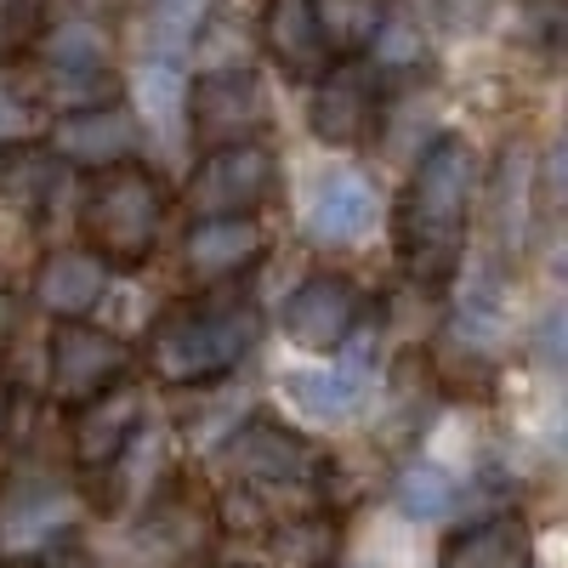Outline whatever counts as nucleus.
I'll return each mask as SVG.
<instances>
[{
    "label": "nucleus",
    "instance_id": "nucleus-1",
    "mask_svg": "<svg viewBox=\"0 0 568 568\" xmlns=\"http://www.w3.org/2000/svg\"><path fill=\"white\" fill-rule=\"evenodd\" d=\"M471 200H478V154L460 131H438L420 149L393 216L398 262L426 291H438L460 273L471 240Z\"/></svg>",
    "mask_w": 568,
    "mask_h": 568
},
{
    "label": "nucleus",
    "instance_id": "nucleus-2",
    "mask_svg": "<svg viewBox=\"0 0 568 568\" xmlns=\"http://www.w3.org/2000/svg\"><path fill=\"white\" fill-rule=\"evenodd\" d=\"M227 291H211L216 302L171 307L149 329V369L165 387H211L240 369L245 353L256 347V307Z\"/></svg>",
    "mask_w": 568,
    "mask_h": 568
},
{
    "label": "nucleus",
    "instance_id": "nucleus-3",
    "mask_svg": "<svg viewBox=\"0 0 568 568\" xmlns=\"http://www.w3.org/2000/svg\"><path fill=\"white\" fill-rule=\"evenodd\" d=\"M80 227H85V251L103 267H142L154 262L160 233H165V187L142 171L136 160L109 165L91 176L85 205H80Z\"/></svg>",
    "mask_w": 568,
    "mask_h": 568
},
{
    "label": "nucleus",
    "instance_id": "nucleus-4",
    "mask_svg": "<svg viewBox=\"0 0 568 568\" xmlns=\"http://www.w3.org/2000/svg\"><path fill=\"white\" fill-rule=\"evenodd\" d=\"M182 120L194 125L200 149H227V142H262L267 125V91L251 63H216L182 91Z\"/></svg>",
    "mask_w": 568,
    "mask_h": 568
},
{
    "label": "nucleus",
    "instance_id": "nucleus-5",
    "mask_svg": "<svg viewBox=\"0 0 568 568\" xmlns=\"http://www.w3.org/2000/svg\"><path fill=\"white\" fill-rule=\"evenodd\" d=\"M125 364H131V353L114 329L91 324V318H58L52 324V342H45V387H52V398L63 409L125 382Z\"/></svg>",
    "mask_w": 568,
    "mask_h": 568
},
{
    "label": "nucleus",
    "instance_id": "nucleus-6",
    "mask_svg": "<svg viewBox=\"0 0 568 568\" xmlns=\"http://www.w3.org/2000/svg\"><path fill=\"white\" fill-rule=\"evenodd\" d=\"M278 187V160L267 142H227L205 149L200 171L187 176V211L200 216H256Z\"/></svg>",
    "mask_w": 568,
    "mask_h": 568
},
{
    "label": "nucleus",
    "instance_id": "nucleus-7",
    "mask_svg": "<svg viewBox=\"0 0 568 568\" xmlns=\"http://www.w3.org/2000/svg\"><path fill=\"white\" fill-rule=\"evenodd\" d=\"M387 80L375 74L364 58H342L313 80V103H307V125L329 149H364L382 131V109H387Z\"/></svg>",
    "mask_w": 568,
    "mask_h": 568
},
{
    "label": "nucleus",
    "instance_id": "nucleus-8",
    "mask_svg": "<svg viewBox=\"0 0 568 568\" xmlns=\"http://www.w3.org/2000/svg\"><path fill=\"white\" fill-rule=\"evenodd\" d=\"M227 466L240 471V484H267V489H313L324 484L329 460L296 433V426H284L273 415H251L245 426H233L227 438Z\"/></svg>",
    "mask_w": 568,
    "mask_h": 568
},
{
    "label": "nucleus",
    "instance_id": "nucleus-9",
    "mask_svg": "<svg viewBox=\"0 0 568 568\" xmlns=\"http://www.w3.org/2000/svg\"><path fill=\"white\" fill-rule=\"evenodd\" d=\"M278 324L296 353H342L364 324V296L342 273H307L278 307Z\"/></svg>",
    "mask_w": 568,
    "mask_h": 568
},
{
    "label": "nucleus",
    "instance_id": "nucleus-10",
    "mask_svg": "<svg viewBox=\"0 0 568 568\" xmlns=\"http://www.w3.org/2000/svg\"><path fill=\"white\" fill-rule=\"evenodd\" d=\"M267 240H262V222L256 216H200L182 240V262L187 278L205 284V291H227L240 284L256 262H262Z\"/></svg>",
    "mask_w": 568,
    "mask_h": 568
},
{
    "label": "nucleus",
    "instance_id": "nucleus-11",
    "mask_svg": "<svg viewBox=\"0 0 568 568\" xmlns=\"http://www.w3.org/2000/svg\"><path fill=\"white\" fill-rule=\"evenodd\" d=\"M136 433H142V398L125 382H114L109 393L69 409V460L91 478V471L114 466Z\"/></svg>",
    "mask_w": 568,
    "mask_h": 568
},
{
    "label": "nucleus",
    "instance_id": "nucleus-12",
    "mask_svg": "<svg viewBox=\"0 0 568 568\" xmlns=\"http://www.w3.org/2000/svg\"><path fill=\"white\" fill-rule=\"evenodd\" d=\"M136 120L120 109V103H103V109H74V114H63L58 125H52V149L63 165H74V171H109V165H125L131 154H136Z\"/></svg>",
    "mask_w": 568,
    "mask_h": 568
},
{
    "label": "nucleus",
    "instance_id": "nucleus-13",
    "mask_svg": "<svg viewBox=\"0 0 568 568\" xmlns=\"http://www.w3.org/2000/svg\"><path fill=\"white\" fill-rule=\"evenodd\" d=\"M382 216V200L358 171H324L307 194V233L318 245H358Z\"/></svg>",
    "mask_w": 568,
    "mask_h": 568
},
{
    "label": "nucleus",
    "instance_id": "nucleus-14",
    "mask_svg": "<svg viewBox=\"0 0 568 568\" xmlns=\"http://www.w3.org/2000/svg\"><path fill=\"white\" fill-rule=\"evenodd\" d=\"M438 568H535V529L524 511L478 517L444 540Z\"/></svg>",
    "mask_w": 568,
    "mask_h": 568
},
{
    "label": "nucleus",
    "instance_id": "nucleus-15",
    "mask_svg": "<svg viewBox=\"0 0 568 568\" xmlns=\"http://www.w3.org/2000/svg\"><path fill=\"white\" fill-rule=\"evenodd\" d=\"M256 34L267 45V58L291 80H302V85H313L329 63H336L329 45H324V34H318V23H313V0H267Z\"/></svg>",
    "mask_w": 568,
    "mask_h": 568
},
{
    "label": "nucleus",
    "instance_id": "nucleus-16",
    "mask_svg": "<svg viewBox=\"0 0 568 568\" xmlns=\"http://www.w3.org/2000/svg\"><path fill=\"white\" fill-rule=\"evenodd\" d=\"M103 291H109V267L85 245L80 251H52L40 262V278H34V302L52 318H85L103 302Z\"/></svg>",
    "mask_w": 568,
    "mask_h": 568
},
{
    "label": "nucleus",
    "instance_id": "nucleus-17",
    "mask_svg": "<svg viewBox=\"0 0 568 568\" xmlns=\"http://www.w3.org/2000/svg\"><path fill=\"white\" fill-rule=\"evenodd\" d=\"M284 398L313 420H353L369 398V382L358 364H324V369H291L284 375Z\"/></svg>",
    "mask_w": 568,
    "mask_h": 568
},
{
    "label": "nucleus",
    "instance_id": "nucleus-18",
    "mask_svg": "<svg viewBox=\"0 0 568 568\" xmlns=\"http://www.w3.org/2000/svg\"><path fill=\"white\" fill-rule=\"evenodd\" d=\"M63 171H69V165L45 149V142L7 149V160H0V205H7L12 216L40 222V211L52 205V194L63 187Z\"/></svg>",
    "mask_w": 568,
    "mask_h": 568
},
{
    "label": "nucleus",
    "instance_id": "nucleus-19",
    "mask_svg": "<svg viewBox=\"0 0 568 568\" xmlns=\"http://www.w3.org/2000/svg\"><path fill=\"white\" fill-rule=\"evenodd\" d=\"M455 500H460L455 471L438 466L433 455H415L393 471V506L409 517V524H433V517H444Z\"/></svg>",
    "mask_w": 568,
    "mask_h": 568
},
{
    "label": "nucleus",
    "instance_id": "nucleus-20",
    "mask_svg": "<svg viewBox=\"0 0 568 568\" xmlns=\"http://www.w3.org/2000/svg\"><path fill=\"white\" fill-rule=\"evenodd\" d=\"M393 12V0H313V23L329 45V58H364V45L375 40L382 18Z\"/></svg>",
    "mask_w": 568,
    "mask_h": 568
},
{
    "label": "nucleus",
    "instance_id": "nucleus-21",
    "mask_svg": "<svg viewBox=\"0 0 568 568\" xmlns=\"http://www.w3.org/2000/svg\"><path fill=\"white\" fill-rule=\"evenodd\" d=\"M69 535V500L63 489H23V500H12L7 511H0V546H45Z\"/></svg>",
    "mask_w": 568,
    "mask_h": 568
},
{
    "label": "nucleus",
    "instance_id": "nucleus-22",
    "mask_svg": "<svg viewBox=\"0 0 568 568\" xmlns=\"http://www.w3.org/2000/svg\"><path fill=\"white\" fill-rule=\"evenodd\" d=\"M426 58H433V45H426V34H420L415 12L393 0V12L382 18L375 40L364 45V63H369L375 74H382V80H393V74H415V69H426Z\"/></svg>",
    "mask_w": 568,
    "mask_h": 568
},
{
    "label": "nucleus",
    "instance_id": "nucleus-23",
    "mask_svg": "<svg viewBox=\"0 0 568 568\" xmlns=\"http://www.w3.org/2000/svg\"><path fill=\"white\" fill-rule=\"evenodd\" d=\"M273 540V557L284 568H336V551H342V524L329 511H307L284 529H267Z\"/></svg>",
    "mask_w": 568,
    "mask_h": 568
},
{
    "label": "nucleus",
    "instance_id": "nucleus-24",
    "mask_svg": "<svg viewBox=\"0 0 568 568\" xmlns=\"http://www.w3.org/2000/svg\"><path fill=\"white\" fill-rule=\"evenodd\" d=\"M45 131V98L40 85H29L18 69L0 63V154L23 149V142H40Z\"/></svg>",
    "mask_w": 568,
    "mask_h": 568
},
{
    "label": "nucleus",
    "instance_id": "nucleus-25",
    "mask_svg": "<svg viewBox=\"0 0 568 568\" xmlns=\"http://www.w3.org/2000/svg\"><path fill=\"white\" fill-rule=\"evenodd\" d=\"M34 45H40V63L45 69H109V34L98 23H85V18L52 23Z\"/></svg>",
    "mask_w": 568,
    "mask_h": 568
},
{
    "label": "nucleus",
    "instance_id": "nucleus-26",
    "mask_svg": "<svg viewBox=\"0 0 568 568\" xmlns=\"http://www.w3.org/2000/svg\"><path fill=\"white\" fill-rule=\"evenodd\" d=\"M40 98H52L63 114H74V109H103V103L120 98L114 63H109V69H45Z\"/></svg>",
    "mask_w": 568,
    "mask_h": 568
},
{
    "label": "nucleus",
    "instance_id": "nucleus-27",
    "mask_svg": "<svg viewBox=\"0 0 568 568\" xmlns=\"http://www.w3.org/2000/svg\"><path fill=\"white\" fill-rule=\"evenodd\" d=\"M205 23H211V0H154V40L165 58L187 52Z\"/></svg>",
    "mask_w": 568,
    "mask_h": 568
},
{
    "label": "nucleus",
    "instance_id": "nucleus-28",
    "mask_svg": "<svg viewBox=\"0 0 568 568\" xmlns=\"http://www.w3.org/2000/svg\"><path fill=\"white\" fill-rule=\"evenodd\" d=\"M211 517H216L222 535H267V529H273V524H267V506H262V495H256L251 484L222 489L216 506H211Z\"/></svg>",
    "mask_w": 568,
    "mask_h": 568
},
{
    "label": "nucleus",
    "instance_id": "nucleus-29",
    "mask_svg": "<svg viewBox=\"0 0 568 568\" xmlns=\"http://www.w3.org/2000/svg\"><path fill=\"white\" fill-rule=\"evenodd\" d=\"M34 568H103V562H98V551H91L85 540H74V535H58V540H45V546H40Z\"/></svg>",
    "mask_w": 568,
    "mask_h": 568
},
{
    "label": "nucleus",
    "instance_id": "nucleus-30",
    "mask_svg": "<svg viewBox=\"0 0 568 568\" xmlns=\"http://www.w3.org/2000/svg\"><path fill=\"white\" fill-rule=\"evenodd\" d=\"M0 420H7V398H0Z\"/></svg>",
    "mask_w": 568,
    "mask_h": 568
},
{
    "label": "nucleus",
    "instance_id": "nucleus-31",
    "mask_svg": "<svg viewBox=\"0 0 568 568\" xmlns=\"http://www.w3.org/2000/svg\"><path fill=\"white\" fill-rule=\"evenodd\" d=\"M347 568H369V562H347Z\"/></svg>",
    "mask_w": 568,
    "mask_h": 568
},
{
    "label": "nucleus",
    "instance_id": "nucleus-32",
    "mask_svg": "<svg viewBox=\"0 0 568 568\" xmlns=\"http://www.w3.org/2000/svg\"><path fill=\"white\" fill-rule=\"evenodd\" d=\"M449 7H460V0H449Z\"/></svg>",
    "mask_w": 568,
    "mask_h": 568
}]
</instances>
